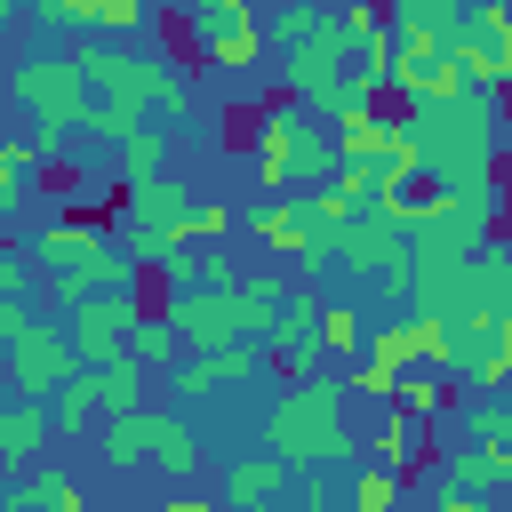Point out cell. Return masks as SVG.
I'll return each instance as SVG.
<instances>
[{
	"label": "cell",
	"mask_w": 512,
	"mask_h": 512,
	"mask_svg": "<svg viewBox=\"0 0 512 512\" xmlns=\"http://www.w3.org/2000/svg\"><path fill=\"white\" fill-rule=\"evenodd\" d=\"M40 32H64V24H88V0H32Z\"/></svg>",
	"instance_id": "obj_41"
},
{
	"label": "cell",
	"mask_w": 512,
	"mask_h": 512,
	"mask_svg": "<svg viewBox=\"0 0 512 512\" xmlns=\"http://www.w3.org/2000/svg\"><path fill=\"white\" fill-rule=\"evenodd\" d=\"M8 96L40 120V160H56L64 152V136H80L88 128V112H96V80H88V64L80 56H64V48H32L16 72H8Z\"/></svg>",
	"instance_id": "obj_4"
},
{
	"label": "cell",
	"mask_w": 512,
	"mask_h": 512,
	"mask_svg": "<svg viewBox=\"0 0 512 512\" xmlns=\"http://www.w3.org/2000/svg\"><path fill=\"white\" fill-rule=\"evenodd\" d=\"M320 16H328V8H312V0H280V8H272V24H264V32H272V48H280V56H288V48H304V40H312V32H320Z\"/></svg>",
	"instance_id": "obj_33"
},
{
	"label": "cell",
	"mask_w": 512,
	"mask_h": 512,
	"mask_svg": "<svg viewBox=\"0 0 512 512\" xmlns=\"http://www.w3.org/2000/svg\"><path fill=\"white\" fill-rule=\"evenodd\" d=\"M144 264L128 256V240H112V248H96L88 264H64V272H48V312H72V304H88L96 288H120V280H136Z\"/></svg>",
	"instance_id": "obj_15"
},
{
	"label": "cell",
	"mask_w": 512,
	"mask_h": 512,
	"mask_svg": "<svg viewBox=\"0 0 512 512\" xmlns=\"http://www.w3.org/2000/svg\"><path fill=\"white\" fill-rule=\"evenodd\" d=\"M472 432H480V448H504L512 456V400H472Z\"/></svg>",
	"instance_id": "obj_36"
},
{
	"label": "cell",
	"mask_w": 512,
	"mask_h": 512,
	"mask_svg": "<svg viewBox=\"0 0 512 512\" xmlns=\"http://www.w3.org/2000/svg\"><path fill=\"white\" fill-rule=\"evenodd\" d=\"M32 320H40V312H32V296H8V288H0V344H16Z\"/></svg>",
	"instance_id": "obj_42"
},
{
	"label": "cell",
	"mask_w": 512,
	"mask_h": 512,
	"mask_svg": "<svg viewBox=\"0 0 512 512\" xmlns=\"http://www.w3.org/2000/svg\"><path fill=\"white\" fill-rule=\"evenodd\" d=\"M184 24H192V48L208 32H232V24H256V0H184Z\"/></svg>",
	"instance_id": "obj_32"
},
{
	"label": "cell",
	"mask_w": 512,
	"mask_h": 512,
	"mask_svg": "<svg viewBox=\"0 0 512 512\" xmlns=\"http://www.w3.org/2000/svg\"><path fill=\"white\" fill-rule=\"evenodd\" d=\"M0 288H8V296H32V248H24V256L0 248Z\"/></svg>",
	"instance_id": "obj_43"
},
{
	"label": "cell",
	"mask_w": 512,
	"mask_h": 512,
	"mask_svg": "<svg viewBox=\"0 0 512 512\" xmlns=\"http://www.w3.org/2000/svg\"><path fill=\"white\" fill-rule=\"evenodd\" d=\"M0 512H80V480L64 464H40V472H16L0 488Z\"/></svg>",
	"instance_id": "obj_19"
},
{
	"label": "cell",
	"mask_w": 512,
	"mask_h": 512,
	"mask_svg": "<svg viewBox=\"0 0 512 512\" xmlns=\"http://www.w3.org/2000/svg\"><path fill=\"white\" fill-rule=\"evenodd\" d=\"M264 248H280V256H296V264H320L328 256V232L312 224V208H304V192H280V200H264V208H248L240 216Z\"/></svg>",
	"instance_id": "obj_12"
},
{
	"label": "cell",
	"mask_w": 512,
	"mask_h": 512,
	"mask_svg": "<svg viewBox=\"0 0 512 512\" xmlns=\"http://www.w3.org/2000/svg\"><path fill=\"white\" fill-rule=\"evenodd\" d=\"M88 384H96V400H104V416H120V408H136V400H144V384H152V376H144V368H136L128 352H120V360H104V368H88Z\"/></svg>",
	"instance_id": "obj_28"
},
{
	"label": "cell",
	"mask_w": 512,
	"mask_h": 512,
	"mask_svg": "<svg viewBox=\"0 0 512 512\" xmlns=\"http://www.w3.org/2000/svg\"><path fill=\"white\" fill-rule=\"evenodd\" d=\"M296 488V464L280 456V448H256V456H240V464H224V480H216V496L232 504V512H256V504H280Z\"/></svg>",
	"instance_id": "obj_16"
},
{
	"label": "cell",
	"mask_w": 512,
	"mask_h": 512,
	"mask_svg": "<svg viewBox=\"0 0 512 512\" xmlns=\"http://www.w3.org/2000/svg\"><path fill=\"white\" fill-rule=\"evenodd\" d=\"M448 56L464 64V80H472V88H512V8H504V0L464 8V24H456V40H448Z\"/></svg>",
	"instance_id": "obj_9"
},
{
	"label": "cell",
	"mask_w": 512,
	"mask_h": 512,
	"mask_svg": "<svg viewBox=\"0 0 512 512\" xmlns=\"http://www.w3.org/2000/svg\"><path fill=\"white\" fill-rule=\"evenodd\" d=\"M128 360H136L144 376H168V368L184 360V328H176L168 312H144V320L128 328Z\"/></svg>",
	"instance_id": "obj_22"
},
{
	"label": "cell",
	"mask_w": 512,
	"mask_h": 512,
	"mask_svg": "<svg viewBox=\"0 0 512 512\" xmlns=\"http://www.w3.org/2000/svg\"><path fill=\"white\" fill-rule=\"evenodd\" d=\"M360 456H376V464H392V472H416V456H424V416H408L400 400L376 408V432L360 440Z\"/></svg>",
	"instance_id": "obj_20"
},
{
	"label": "cell",
	"mask_w": 512,
	"mask_h": 512,
	"mask_svg": "<svg viewBox=\"0 0 512 512\" xmlns=\"http://www.w3.org/2000/svg\"><path fill=\"white\" fill-rule=\"evenodd\" d=\"M336 16H344V32H352V40H368V32H384V0H344Z\"/></svg>",
	"instance_id": "obj_40"
},
{
	"label": "cell",
	"mask_w": 512,
	"mask_h": 512,
	"mask_svg": "<svg viewBox=\"0 0 512 512\" xmlns=\"http://www.w3.org/2000/svg\"><path fill=\"white\" fill-rule=\"evenodd\" d=\"M96 456L112 464V472H136V464H152V472H168V480H192L200 472V432L176 416V408H120V416H104L96 424Z\"/></svg>",
	"instance_id": "obj_5"
},
{
	"label": "cell",
	"mask_w": 512,
	"mask_h": 512,
	"mask_svg": "<svg viewBox=\"0 0 512 512\" xmlns=\"http://www.w3.org/2000/svg\"><path fill=\"white\" fill-rule=\"evenodd\" d=\"M48 416H56V432H64V440H80V432H96V424H104V400H96L88 368H72V376L48 392Z\"/></svg>",
	"instance_id": "obj_23"
},
{
	"label": "cell",
	"mask_w": 512,
	"mask_h": 512,
	"mask_svg": "<svg viewBox=\"0 0 512 512\" xmlns=\"http://www.w3.org/2000/svg\"><path fill=\"white\" fill-rule=\"evenodd\" d=\"M128 128H144V112H136V104H120V96H96V112H88V136H104V144H120Z\"/></svg>",
	"instance_id": "obj_37"
},
{
	"label": "cell",
	"mask_w": 512,
	"mask_h": 512,
	"mask_svg": "<svg viewBox=\"0 0 512 512\" xmlns=\"http://www.w3.org/2000/svg\"><path fill=\"white\" fill-rule=\"evenodd\" d=\"M392 400H400L408 416H424V424H432V416L448 408V368H432V360H424V376H416V368H400V392H392Z\"/></svg>",
	"instance_id": "obj_30"
},
{
	"label": "cell",
	"mask_w": 512,
	"mask_h": 512,
	"mask_svg": "<svg viewBox=\"0 0 512 512\" xmlns=\"http://www.w3.org/2000/svg\"><path fill=\"white\" fill-rule=\"evenodd\" d=\"M256 368H264V344H256V336H232V344H200V352H184L160 384L192 408V400H216V392H232V384H256Z\"/></svg>",
	"instance_id": "obj_8"
},
{
	"label": "cell",
	"mask_w": 512,
	"mask_h": 512,
	"mask_svg": "<svg viewBox=\"0 0 512 512\" xmlns=\"http://www.w3.org/2000/svg\"><path fill=\"white\" fill-rule=\"evenodd\" d=\"M64 320H72V360L104 368V360L128 352V328L144 320V296H136V280H120V288H96L88 304H72Z\"/></svg>",
	"instance_id": "obj_7"
},
{
	"label": "cell",
	"mask_w": 512,
	"mask_h": 512,
	"mask_svg": "<svg viewBox=\"0 0 512 512\" xmlns=\"http://www.w3.org/2000/svg\"><path fill=\"white\" fill-rule=\"evenodd\" d=\"M400 480H408V472H392V464H376V456H352V512H392V504H400Z\"/></svg>",
	"instance_id": "obj_29"
},
{
	"label": "cell",
	"mask_w": 512,
	"mask_h": 512,
	"mask_svg": "<svg viewBox=\"0 0 512 512\" xmlns=\"http://www.w3.org/2000/svg\"><path fill=\"white\" fill-rule=\"evenodd\" d=\"M112 240H120V224H104L96 208H72V216H56V224L32 232V264H40V272H64V264H88V256L112 248Z\"/></svg>",
	"instance_id": "obj_14"
},
{
	"label": "cell",
	"mask_w": 512,
	"mask_h": 512,
	"mask_svg": "<svg viewBox=\"0 0 512 512\" xmlns=\"http://www.w3.org/2000/svg\"><path fill=\"white\" fill-rule=\"evenodd\" d=\"M296 152H304L296 96H288V104H264V112H256V184H264V192H296Z\"/></svg>",
	"instance_id": "obj_13"
},
{
	"label": "cell",
	"mask_w": 512,
	"mask_h": 512,
	"mask_svg": "<svg viewBox=\"0 0 512 512\" xmlns=\"http://www.w3.org/2000/svg\"><path fill=\"white\" fill-rule=\"evenodd\" d=\"M280 304H288V280H224V288H168V320L184 328V352H200V344H232V336H272V320H280Z\"/></svg>",
	"instance_id": "obj_3"
},
{
	"label": "cell",
	"mask_w": 512,
	"mask_h": 512,
	"mask_svg": "<svg viewBox=\"0 0 512 512\" xmlns=\"http://www.w3.org/2000/svg\"><path fill=\"white\" fill-rule=\"evenodd\" d=\"M24 8H32V0H0V24H16V16H24Z\"/></svg>",
	"instance_id": "obj_44"
},
{
	"label": "cell",
	"mask_w": 512,
	"mask_h": 512,
	"mask_svg": "<svg viewBox=\"0 0 512 512\" xmlns=\"http://www.w3.org/2000/svg\"><path fill=\"white\" fill-rule=\"evenodd\" d=\"M504 8H512V0H504Z\"/></svg>",
	"instance_id": "obj_47"
},
{
	"label": "cell",
	"mask_w": 512,
	"mask_h": 512,
	"mask_svg": "<svg viewBox=\"0 0 512 512\" xmlns=\"http://www.w3.org/2000/svg\"><path fill=\"white\" fill-rule=\"evenodd\" d=\"M456 8H480V0H456Z\"/></svg>",
	"instance_id": "obj_46"
},
{
	"label": "cell",
	"mask_w": 512,
	"mask_h": 512,
	"mask_svg": "<svg viewBox=\"0 0 512 512\" xmlns=\"http://www.w3.org/2000/svg\"><path fill=\"white\" fill-rule=\"evenodd\" d=\"M320 352H328V360H360V352H368V312L320 304Z\"/></svg>",
	"instance_id": "obj_27"
},
{
	"label": "cell",
	"mask_w": 512,
	"mask_h": 512,
	"mask_svg": "<svg viewBox=\"0 0 512 512\" xmlns=\"http://www.w3.org/2000/svg\"><path fill=\"white\" fill-rule=\"evenodd\" d=\"M0 392H16V384H8V344H0Z\"/></svg>",
	"instance_id": "obj_45"
},
{
	"label": "cell",
	"mask_w": 512,
	"mask_h": 512,
	"mask_svg": "<svg viewBox=\"0 0 512 512\" xmlns=\"http://www.w3.org/2000/svg\"><path fill=\"white\" fill-rule=\"evenodd\" d=\"M48 432H56L48 400H32V392H0V472H24V464L48 448Z\"/></svg>",
	"instance_id": "obj_18"
},
{
	"label": "cell",
	"mask_w": 512,
	"mask_h": 512,
	"mask_svg": "<svg viewBox=\"0 0 512 512\" xmlns=\"http://www.w3.org/2000/svg\"><path fill=\"white\" fill-rule=\"evenodd\" d=\"M112 168H120V184H144V176H168V136L144 120V128H128L120 144H112Z\"/></svg>",
	"instance_id": "obj_24"
},
{
	"label": "cell",
	"mask_w": 512,
	"mask_h": 512,
	"mask_svg": "<svg viewBox=\"0 0 512 512\" xmlns=\"http://www.w3.org/2000/svg\"><path fill=\"white\" fill-rule=\"evenodd\" d=\"M232 232H240L232 200H192V240H232Z\"/></svg>",
	"instance_id": "obj_39"
},
{
	"label": "cell",
	"mask_w": 512,
	"mask_h": 512,
	"mask_svg": "<svg viewBox=\"0 0 512 512\" xmlns=\"http://www.w3.org/2000/svg\"><path fill=\"white\" fill-rule=\"evenodd\" d=\"M32 168H40V144H0V232L24 216V192H32Z\"/></svg>",
	"instance_id": "obj_25"
},
{
	"label": "cell",
	"mask_w": 512,
	"mask_h": 512,
	"mask_svg": "<svg viewBox=\"0 0 512 512\" xmlns=\"http://www.w3.org/2000/svg\"><path fill=\"white\" fill-rule=\"evenodd\" d=\"M88 24H96L104 40H136V32L152 24V0H88Z\"/></svg>",
	"instance_id": "obj_35"
},
{
	"label": "cell",
	"mask_w": 512,
	"mask_h": 512,
	"mask_svg": "<svg viewBox=\"0 0 512 512\" xmlns=\"http://www.w3.org/2000/svg\"><path fill=\"white\" fill-rule=\"evenodd\" d=\"M120 224H192V184H176V176H144V184H128Z\"/></svg>",
	"instance_id": "obj_21"
},
{
	"label": "cell",
	"mask_w": 512,
	"mask_h": 512,
	"mask_svg": "<svg viewBox=\"0 0 512 512\" xmlns=\"http://www.w3.org/2000/svg\"><path fill=\"white\" fill-rule=\"evenodd\" d=\"M424 144V184L440 192H480L496 184V152H504V88H464L448 104H408L400 112Z\"/></svg>",
	"instance_id": "obj_1"
},
{
	"label": "cell",
	"mask_w": 512,
	"mask_h": 512,
	"mask_svg": "<svg viewBox=\"0 0 512 512\" xmlns=\"http://www.w3.org/2000/svg\"><path fill=\"white\" fill-rule=\"evenodd\" d=\"M72 368H80V360H72V328H56V320H32V328L8 344V384L32 392V400H48Z\"/></svg>",
	"instance_id": "obj_10"
},
{
	"label": "cell",
	"mask_w": 512,
	"mask_h": 512,
	"mask_svg": "<svg viewBox=\"0 0 512 512\" xmlns=\"http://www.w3.org/2000/svg\"><path fill=\"white\" fill-rule=\"evenodd\" d=\"M256 48H264V32H256V24H232V32H208V40H200V64L240 72V64H256Z\"/></svg>",
	"instance_id": "obj_31"
},
{
	"label": "cell",
	"mask_w": 512,
	"mask_h": 512,
	"mask_svg": "<svg viewBox=\"0 0 512 512\" xmlns=\"http://www.w3.org/2000/svg\"><path fill=\"white\" fill-rule=\"evenodd\" d=\"M80 64H88L96 96H120V104H136V112H168V120L192 112V88H184L160 56H144L136 40H96V48H80Z\"/></svg>",
	"instance_id": "obj_6"
},
{
	"label": "cell",
	"mask_w": 512,
	"mask_h": 512,
	"mask_svg": "<svg viewBox=\"0 0 512 512\" xmlns=\"http://www.w3.org/2000/svg\"><path fill=\"white\" fill-rule=\"evenodd\" d=\"M368 360L376 368H416V320H384V328H368Z\"/></svg>",
	"instance_id": "obj_34"
},
{
	"label": "cell",
	"mask_w": 512,
	"mask_h": 512,
	"mask_svg": "<svg viewBox=\"0 0 512 512\" xmlns=\"http://www.w3.org/2000/svg\"><path fill=\"white\" fill-rule=\"evenodd\" d=\"M424 496H512V456L504 448H456L440 472H432V488Z\"/></svg>",
	"instance_id": "obj_17"
},
{
	"label": "cell",
	"mask_w": 512,
	"mask_h": 512,
	"mask_svg": "<svg viewBox=\"0 0 512 512\" xmlns=\"http://www.w3.org/2000/svg\"><path fill=\"white\" fill-rule=\"evenodd\" d=\"M264 360L280 368V376H312L328 352H320V296L312 288H288V304H280V320H272V336H264Z\"/></svg>",
	"instance_id": "obj_11"
},
{
	"label": "cell",
	"mask_w": 512,
	"mask_h": 512,
	"mask_svg": "<svg viewBox=\"0 0 512 512\" xmlns=\"http://www.w3.org/2000/svg\"><path fill=\"white\" fill-rule=\"evenodd\" d=\"M344 400H352V384L328 376V368L288 376V392L264 408V448H280L288 464H328V456L352 464V456H360V432H352Z\"/></svg>",
	"instance_id": "obj_2"
},
{
	"label": "cell",
	"mask_w": 512,
	"mask_h": 512,
	"mask_svg": "<svg viewBox=\"0 0 512 512\" xmlns=\"http://www.w3.org/2000/svg\"><path fill=\"white\" fill-rule=\"evenodd\" d=\"M344 384H352V392H360V400H368V408H392V392H400V376H392V368H376V360H368V352H360V360H352V376H344Z\"/></svg>",
	"instance_id": "obj_38"
},
{
	"label": "cell",
	"mask_w": 512,
	"mask_h": 512,
	"mask_svg": "<svg viewBox=\"0 0 512 512\" xmlns=\"http://www.w3.org/2000/svg\"><path fill=\"white\" fill-rule=\"evenodd\" d=\"M392 120H400V112H392ZM392 120H384V112H344V120H336V160H384Z\"/></svg>",
	"instance_id": "obj_26"
}]
</instances>
